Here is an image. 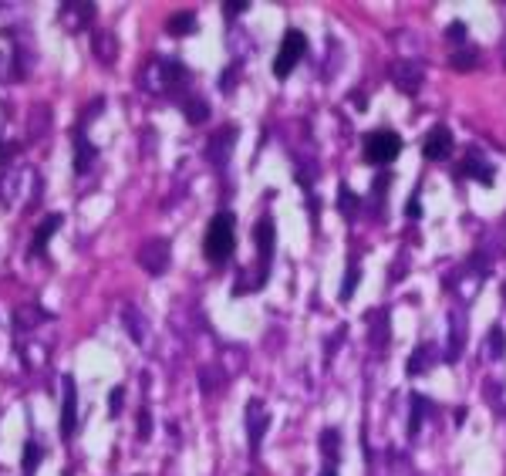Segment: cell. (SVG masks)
Listing matches in <instances>:
<instances>
[{"instance_id":"1","label":"cell","mask_w":506,"mask_h":476,"mask_svg":"<svg viewBox=\"0 0 506 476\" xmlns=\"http://www.w3.org/2000/svg\"><path fill=\"white\" fill-rule=\"evenodd\" d=\"M233 250H236V216L229 210H220L213 220H209V227H206L202 254H206L209 264L223 267V264H229Z\"/></svg>"},{"instance_id":"2","label":"cell","mask_w":506,"mask_h":476,"mask_svg":"<svg viewBox=\"0 0 506 476\" xmlns=\"http://www.w3.org/2000/svg\"><path fill=\"white\" fill-rule=\"evenodd\" d=\"M361 149H365V159L372 166H388L392 159L402 152V135L392 132V129H375V132L365 135Z\"/></svg>"},{"instance_id":"3","label":"cell","mask_w":506,"mask_h":476,"mask_svg":"<svg viewBox=\"0 0 506 476\" xmlns=\"http://www.w3.org/2000/svg\"><path fill=\"white\" fill-rule=\"evenodd\" d=\"M304 54H307V37H304L297 27H290V30L283 34V41H280L277 58H274V75H277V78H287V75L297 68V61H301Z\"/></svg>"},{"instance_id":"4","label":"cell","mask_w":506,"mask_h":476,"mask_svg":"<svg viewBox=\"0 0 506 476\" xmlns=\"http://www.w3.org/2000/svg\"><path fill=\"white\" fill-rule=\"evenodd\" d=\"M135 261H139V267H142L146 274L159 277V274H166V270H169V261H173V243H169L166 237L146 240V243L139 247Z\"/></svg>"},{"instance_id":"5","label":"cell","mask_w":506,"mask_h":476,"mask_svg":"<svg viewBox=\"0 0 506 476\" xmlns=\"http://www.w3.org/2000/svg\"><path fill=\"white\" fill-rule=\"evenodd\" d=\"M236 139H240V129H236V125H223V129H216V132L209 135L206 159H209L213 166H227V159L233 156V146H236Z\"/></svg>"},{"instance_id":"6","label":"cell","mask_w":506,"mask_h":476,"mask_svg":"<svg viewBox=\"0 0 506 476\" xmlns=\"http://www.w3.org/2000/svg\"><path fill=\"white\" fill-rule=\"evenodd\" d=\"M61 223H64V213H48V216L34 227V237H30V243H27V257H44L51 237L61 230Z\"/></svg>"},{"instance_id":"7","label":"cell","mask_w":506,"mask_h":476,"mask_svg":"<svg viewBox=\"0 0 506 476\" xmlns=\"http://www.w3.org/2000/svg\"><path fill=\"white\" fill-rule=\"evenodd\" d=\"M392 81L402 88L405 95H415V91L422 88V81H426L422 61H395V64H392Z\"/></svg>"},{"instance_id":"8","label":"cell","mask_w":506,"mask_h":476,"mask_svg":"<svg viewBox=\"0 0 506 476\" xmlns=\"http://www.w3.org/2000/svg\"><path fill=\"white\" fill-rule=\"evenodd\" d=\"M455 149L453 142V132L446 129V125H432L429 135H426V142H422V152H426V159H432V162H442V159H449Z\"/></svg>"},{"instance_id":"9","label":"cell","mask_w":506,"mask_h":476,"mask_svg":"<svg viewBox=\"0 0 506 476\" xmlns=\"http://www.w3.org/2000/svg\"><path fill=\"white\" fill-rule=\"evenodd\" d=\"M267 425H270V412L263 409V402H260V398H250V402H247V436H250V450L253 452L260 450Z\"/></svg>"},{"instance_id":"10","label":"cell","mask_w":506,"mask_h":476,"mask_svg":"<svg viewBox=\"0 0 506 476\" xmlns=\"http://www.w3.org/2000/svg\"><path fill=\"white\" fill-rule=\"evenodd\" d=\"M78 429V389L75 378L64 375V398H61V436L71 439Z\"/></svg>"},{"instance_id":"11","label":"cell","mask_w":506,"mask_h":476,"mask_svg":"<svg viewBox=\"0 0 506 476\" xmlns=\"http://www.w3.org/2000/svg\"><path fill=\"white\" fill-rule=\"evenodd\" d=\"M253 243L260 250V270L270 274V261H274V220L263 216L256 227H253Z\"/></svg>"},{"instance_id":"12","label":"cell","mask_w":506,"mask_h":476,"mask_svg":"<svg viewBox=\"0 0 506 476\" xmlns=\"http://www.w3.org/2000/svg\"><path fill=\"white\" fill-rule=\"evenodd\" d=\"M159 75H162V88H186L189 85V68L179 61V58H166L159 61Z\"/></svg>"},{"instance_id":"13","label":"cell","mask_w":506,"mask_h":476,"mask_svg":"<svg viewBox=\"0 0 506 476\" xmlns=\"http://www.w3.org/2000/svg\"><path fill=\"white\" fill-rule=\"evenodd\" d=\"M459 176L476 179V183H482V186H493V166L482 162L480 156H466V162L459 166Z\"/></svg>"},{"instance_id":"14","label":"cell","mask_w":506,"mask_h":476,"mask_svg":"<svg viewBox=\"0 0 506 476\" xmlns=\"http://www.w3.org/2000/svg\"><path fill=\"white\" fill-rule=\"evenodd\" d=\"M435 355H439V348H435V344H419V348L412 351V358H408L405 371H408V375H422V371H429L432 365L439 362Z\"/></svg>"},{"instance_id":"15","label":"cell","mask_w":506,"mask_h":476,"mask_svg":"<svg viewBox=\"0 0 506 476\" xmlns=\"http://www.w3.org/2000/svg\"><path fill=\"white\" fill-rule=\"evenodd\" d=\"M179 105H182V115H186L189 125H202L209 118V105H206V98H200V95H186Z\"/></svg>"},{"instance_id":"16","label":"cell","mask_w":506,"mask_h":476,"mask_svg":"<svg viewBox=\"0 0 506 476\" xmlns=\"http://www.w3.org/2000/svg\"><path fill=\"white\" fill-rule=\"evenodd\" d=\"M91 162H95V146L78 132L75 135V176H85L91 169Z\"/></svg>"},{"instance_id":"17","label":"cell","mask_w":506,"mask_h":476,"mask_svg":"<svg viewBox=\"0 0 506 476\" xmlns=\"http://www.w3.org/2000/svg\"><path fill=\"white\" fill-rule=\"evenodd\" d=\"M166 30H169L173 37H189V34L196 30V14H193V10H179V14H173V17L166 21Z\"/></svg>"},{"instance_id":"18","label":"cell","mask_w":506,"mask_h":476,"mask_svg":"<svg viewBox=\"0 0 506 476\" xmlns=\"http://www.w3.org/2000/svg\"><path fill=\"white\" fill-rule=\"evenodd\" d=\"M122 317H125L128 338H132L135 344H142V342H146V328H149V324H146V317L139 315L135 308H125V311H122Z\"/></svg>"},{"instance_id":"19","label":"cell","mask_w":506,"mask_h":476,"mask_svg":"<svg viewBox=\"0 0 506 476\" xmlns=\"http://www.w3.org/2000/svg\"><path fill=\"white\" fill-rule=\"evenodd\" d=\"M41 456H44V450H41L34 439H27V443H24V456H21V470H24V476H34V473H37V463H41Z\"/></svg>"},{"instance_id":"20","label":"cell","mask_w":506,"mask_h":476,"mask_svg":"<svg viewBox=\"0 0 506 476\" xmlns=\"http://www.w3.org/2000/svg\"><path fill=\"white\" fill-rule=\"evenodd\" d=\"M91 44H95V54H98L101 61H112L115 51H119V44H115V37L108 34V30H98V34H91Z\"/></svg>"},{"instance_id":"21","label":"cell","mask_w":506,"mask_h":476,"mask_svg":"<svg viewBox=\"0 0 506 476\" xmlns=\"http://www.w3.org/2000/svg\"><path fill=\"white\" fill-rule=\"evenodd\" d=\"M459 351H462V315L453 311V338H449V351H446V362L449 365L459 362Z\"/></svg>"},{"instance_id":"22","label":"cell","mask_w":506,"mask_h":476,"mask_svg":"<svg viewBox=\"0 0 506 476\" xmlns=\"http://www.w3.org/2000/svg\"><path fill=\"white\" fill-rule=\"evenodd\" d=\"M321 452H324L328 463L338 459V452H341V432H338V429H324V432H321Z\"/></svg>"},{"instance_id":"23","label":"cell","mask_w":506,"mask_h":476,"mask_svg":"<svg viewBox=\"0 0 506 476\" xmlns=\"http://www.w3.org/2000/svg\"><path fill=\"white\" fill-rule=\"evenodd\" d=\"M64 14H78V21L81 24H88L91 17H95V3H78V0H64L61 3V17Z\"/></svg>"},{"instance_id":"24","label":"cell","mask_w":506,"mask_h":476,"mask_svg":"<svg viewBox=\"0 0 506 476\" xmlns=\"http://www.w3.org/2000/svg\"><path fill=\"white\" fill-rule=\"evenodd\" d=\"M486 348H489V355H493V358H503V355H506V335H503V328H500V324H496V328H489Z\"/></svg>"},{"instance_id":"25","label":"cell","mask_w":506,"mask_h":476,"mask_svg":"<svg viewBox=\"0 0 506 476\" xmlns=\"http://www.w3.org/2000/svg\"><path fill=\"white\" fill-rule=\"evenodd\" d=\"M422 412H426V398L415 396L412 398V419H408V436H412V439H415L419 429H422Z\"/></svg>"},{"instance_id":"26","label":"cell","mask_w":506,"mask_h":476,"mask_svg":"<svg viewBox=\"0 0 506 476\" xmlns=\"http://www.w3.org/2000/svg\"><path fill=\"white\" fill-rule=\"evenodd\" d=\"M476 58H480V51H455L453 68L455 71H473V68H476Z\"/></svg>"},{"instance_id":"27","label":"cell","mask_w":506,"mask_h":476,"mask_svg":"<svg viewBox=\"0 0 506 476\" xmlns=\"http://www.w3.org/2000/svg\"><path fill=\"white\" fill-rule=\"evenodd\" d=\"M358 277H361V270H358V264H348V274H344V288H341V301H351V297H354V288H358Z\"/></svg>"},{"instance_id":"28","label":"cell","mask_w":506,"mask_h":476,"mask_svg":"<svg viewBox=\"0 0 506 476\" xmlns=\"http://www.w3.org/2000/svg\"><path fill=\"white\" fill-rule=\"evenodd\" d=\"M122 402H125V389H122V385H115V389L108 392V412H112V416H119V412H122Z\"/></svg>"},{"instance_id":"29","label":"cell","mask_w":506,"mask_h":476,"mask_svg":"<svg viewBox=\"0 0 506 476\" xmlns=\"http://www.w3.org/2000/svg\"><path fill=\"white\" fill-rule=\"evenodd\" d=\"M338 206H341V213H348V216H351L354 206H358V196H354L348 186H341V200H338Z\"/></svg>"},{"instance_id":"30","label":"cell","mask_w":506,"mask_h":476,"mask_svg":"<svg viewBox=\"0 0 506 476\" xmlns=\"http://www.w3.org/2000/svg\"><path fill=\"white\" fill-rule=\"evenodd\" d=\"M152 436V416L149 409H139V439H149Z\"/></svg>"},{"instance_id":"31","label":"cell","mask_w":506,"mask_h":476,"mask_svg":"<svg viewBox=\"0 0 506 476\" xmlns=\"http://www.w3.org/2000/svg\"><path fill=\"white\" fill-rule=\"evenodd\" d=\"M247 7H250V0H227V3H223V14H227V17H240Z\"/></svg>"},{"instance_id":"32","label":"cell","mask_w":506,"mask_h":476,"mask_svg":"<svg viewBox=\"0 0 506 476\" xmlns=\"http://www.w3.org/2000/svg\"><path fill=\"white\" fill-rule=\"evenodd\" d=\"M392 183V173H378V179H375V186H372V200L375 203H381V193H385V186Z\"/></svg>"},{"instance_id":"33","label":"cell","mask_w":506,"mask_h":476,"mask_svg":"<svg viewBox=\"0 0 506 476\" xmlns=\"http://www.w3.org/2000/svg\"><path fill=\"white\" fill-rule=\"evenodd\" d=\"M446 37H449V41H455V44H459V41H466V24H462V21H453Z\"/></svg>"},{"instance_id":"34","label":"cell","mask_w":506,"mask_h":476,"mask_svg":"<svg viewBox=\"0 0 506 476\" xmlns=\"http://www.w3.org/2000/svg\"><path fill=\"white\" fill-rule=\"evenodd\" d=\"M405 216H408V220H419V216H422V203H419V196H412V200L405 203Z\"/></svg>"},{"instance_id":"35","label":"cell","mask_w":506,"mask_h":476,"mask_svg":"<svg viewBox=\"0 0 506 476\" xmlns=\"http://www.w3.org/2000/svg\"><path fill=\"white\" fill-rule=\"evenodd\" d=\"M321 476H338V470H334V463H328V466H324V473Z\"/></svg>"},{"instance_id":"36","label":"cell","mask_w":506,"mask_h":476,"mask_svg":"<svg viewBox=\"0 0 506 476\" xmlns=\"http://www.w3.org/2000/svg\"><path fill=\"white\" fill-rule=\"evenodd\" d=\"M503 297H506V284H503Z\"/></svg>"},{"instance_id":"37","label":"cell","mask_w":506,"mask_h":476,"mask_svg":"<svg viewBox=\"0 0 506 476\" xmlns=\"http://www.w3.org/2000/svg\"><path fill=\"white\" fill-rule=\"evenodd\" d=\"M0 7H3V3H0Z\"/></svg>"}]
</instances>
